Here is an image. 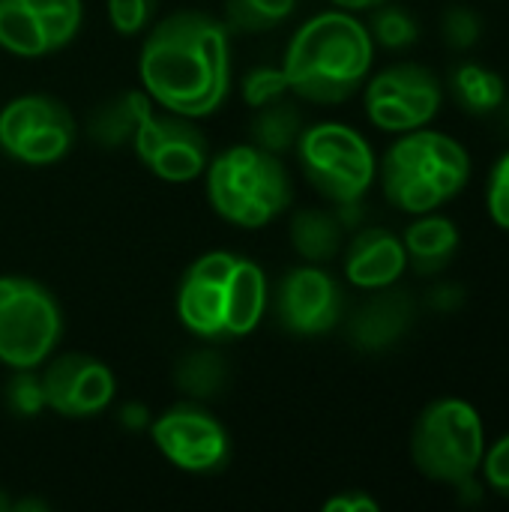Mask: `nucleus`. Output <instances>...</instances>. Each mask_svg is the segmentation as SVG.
Segmentation results:
<instances>
[{"label": "nucleus", "mask_w": 509, "mask_h": 512, "mask_svg": "<svg viewBox=\"0 0 509 512\" xmlns=\"http://www.w3.org/2000/svg\"><path fill=\"white\" fill-rule=\"evenodd\" d=\"M327 3L336 6V9H348V12H369L378 3H387V0H327Z\"/></svg>", "instance_id": "72a5a7b5"}, {"label": "nucleus", "mask_w": 509, "mask_h": 512, "mask_svg": "<svg viewBox=\"0 0 509 512\" xmlns=\"http://www.w3.org/2000/svg\"><path fill=\"white\" fill-rule=\"evenodd\" d=\"M288 237L300 261L306 264H330L345 249L342 219L321 207H300L291 216Z\"/></svg>", "instance_id": "6ab92c4d"}, {"label": "nucleus", "mask_w": 509, "mask_h": 512, "mask_svg": "<svg viewBox=\"0 0 509 512\" xmlns=\"http://www.w3.org/2000/svg\"><path fill=\"white\" fill-rule=\"evenodd\" d=\"M210 210L234 228H264L276 222L294 198L282 156L255 144H234L210 156L204 168Z\"/></svg>", "instance_id": "39448f33"}, {"label": "nucleus", "mask_w": 509, "mask_h": 512, "mask_svg": "<svg viewBox=\"0 0 509 512\" xmlns=\"http://www.w3.org/2000/svg\"><path fill=\"white\" fill-rule=\"evenodd\" d=\"M444 90L453 96V102L465 114H474V117L495 114L507 99V84H504L501 72H495L483 63H474V60L456 63L450 69Z\"/></svg>", "instance_id": "aec40b11"}, {"label": "nucleus", "mask_w": 509, "mask_h": 512, "mask_svg": "<svg viewBox=\"0 0 509 512\" xmlns=\"http://www.w3.org/2000/svg\"><path fill=\"white\" fill-rule=\"evenodd\" d=\"M129 144L153 177L174 186L204 177L210 162V141L198 129V120L165 111L153 99L144 102Z\"/></svg>", "instance_id": "9b49d317"}, {"label": "nucleus", "mask_w": 509, "mask_h": 512, "mask_svg": "<svg viewBox=\"0 0 509 512\" xmlns=\"http://www.w3.org/2000/svg\"><path fill=\"white\" fill-rule=\"evenodd\" d=\"M141 90L165 111L204 120L231 90V30L204 9H177L147 27L138 54Z\"/></svg>", "instance_id": "f257e3e1"}, {"label": "nucleus", "mask_w": 509, "mask_h": 512, "mask_svg": "<svg viewBox=\"0 0 509 512\" xmlns=\"http://www.w3.org/2000/svg\"><path fill=\"white\" fill-rule=\"evenodd\" d=\"M285 93H291V90H288L282 66H255L243 78V99L252 108H261V105H267V102H273V99H279Z\"/></svg>", "instance_id": "c85d7f7f"}, {"label": "nucleus", "mask_w": 509, "mask_h": 512, "mask_svg": "<svg viewBox=\"0 0 509 512\" xmlns=\"http://www.w3.org/2000/svg\"><path fill=\"white\" fill-rule=\"evenodd\" d=\"M279 66L291 96L315 105H342L372 75L375 42L357 12L333 6L294 30Z\"/></svg>", "instance_id": "7ed1b4c3"}, {"label": "nucleus", "mask_w": 509, "mask_h": 512, "mask_svg": "<svg viewBox=\"0 0 509 512\" xmlns=\"http://www.w3.org/2000/svg\"><path fill=\"white\" fill-rule=\"evenodd\" d=\"M75 141V114L57 96L21 93L0 108V150L21 165H57L72 153Z\"/></svg>", "instance_id": "1a4fd4ad"}, {"label": "nucleus", "mask_w": 509, "mask_h": 512, "mask_svg": "<svg viewBox=\"0 0 509 512\" xmlns=\"http://www.w3.org/2000/svg\"><path fill=\"white\" fill-rule=\"evenodd\" d=\"M147 99L150 96L144 90H126L117 99L99 105L90 114V138L96 144L108 147V150H114L120 144H129L132 132H135V123H138V114H141Z\"/></svg>", "instance_id": "5701e85b"}, {"label": "nucleus", "mask_w": 509, "mask_h": 512, "mask_svg": "<svg viewBox=\"0 0 509 512\" xmlns=\"http://www.w3.org/2000/svg\"><path fill=\"white\" fill-rule=\"evenodd\" d=\"M480 477L486 483L489 492L501 495L509 501V432L501 435L495 444L486 447L483 465H480Z\"/></svg>", "instance_id": "7c9ffc66"}, {"label": "nucleus", "mask_w": 509, "mask_h": 512, "mask_svg": "<svg viewBox=\"0 0 509 512\" xmlns=\"http://www.w3.org/2000/svg\"><path fill=\"white\" fill-rule=\"evenodd\" d=\"M486 447V423L477 405L462 396H441L429 402L411 429L414 468L426 480L450 489L480 477Z\"/></svg>", "instance_id": "423d86ee"}, {"label": "nucleus", "mask_w": 509, "mask_h": 512, "mask_svg": "<svg viewBox=\"0 0 509 512\" xmlns=\"http://www.w3.org/2000/svg\"><path fill=\"white\" fill-rule=\"evenodd\" d=\"M366 27H369V33H372L375 48L381 45V48H387V51H405V48H411V45L420 39L417 18H414L405 6H399V3H393V0L378 3L375 9H369Z\"/></svg>", "instance_id": "393cba45"}, {"label": "nucleus", "mask_w": 509, "mask_h": 512, "mask_svg": "<svg viewBox=\"0 0 509 512\" xmlns=\"http://www.w3.org/2000/svg\"><path fill=\"white\" fill-rule=\"evenodd\" d=\"M486 213L489 219L509 234V150L498 156L486 180Z\"/></svg>", "instance_id": "c756f323"}, {"label": "nucleus", "mask_w": 509, "mask_h": 512, "mask_svg": "<svg viewBox=\"0 0 509 512\" xmlns=\"http://www.w3.org/2000/svg\"><path fill=\"white\" fill-rule=\"evenodd\" d=\"M39 375L48 411L63 420H93L108 411L117 396V378L111 366L93 354H51L39 366Z\"/></svg>", "instance_id": "2eb2a0df"}, {"label": "nucleus", "mask_w": 509, "mask_h": 512, "mask_svg": "<svg viewBox=\"0 0 509 512\" xmlns=\"http://www.w3.org/2000/svg\"><path fill=\"white\" fill-rule=\"evenodd\" d=\"M381 504L366 489H345L324 501V512H378Z\"/></svg>", "instance_id": "2f4dec72"}, {"label": "nucleus", "mask_w": 509, "mask_h": 512, "mask_svg": "<svg viewBox=\"0 0 509 512\" xmlns=\"http://www.w3.org/2000/svg\"><path fill=\"white\" fill-rule=\"evenodd\" d=\"M84 0H0V48L39 60L63 51L81 30Z\"/></svg>", "instance_id": "4468645a"}, {"label": "nucleus", "mask_w": 509, "mask_h": 512, "mask_svg": "<svg viewBox=\"0 0 509 512\" xmlns=\"http://www.w3.org/2000/svg\"><path fill=\"white\" fill-rule=\"evenodd\" d=\"M12 507V501H9V495H6V489L0 486V512H6Z\"/></svg>", "instance_id": "f704fd0d"}, {"label": "nucleus", "mask_w": 509, "mask_h": 512, "mask_svg": "<svg viewBox=\"0 0 509 512\" xmlns=\"http://www.w3.org/2000/svg\"><path fill=\"white\" fill-rule=\"evenodd\" d=\"M120 420H123L129 429H147V426H150V414H147V408H141V405H123Z\"/></svg>", "instance_id": "473e14b6"}, {"label": "nucleus", "mask_w": 509, "mask_h": 512, "mask_svg": "<svg viewBox=\"0 0 509 512\" xmlns=\"http://www.w3.org/2000/svg\"><path fill=\"white\" fill-rule=\"evenodd\" d=\"M9 381L3 387V405L12 417L18 420H33L42 411H48L45 405V390H42V375L39 369H9Z\"/></svg>", "instance_id": "a878e982"}, {"label": "nucleus", "mask_w": 509, "mask_h": 512, "mask_svg": "<svg viewBox=\"0 0 509 512\" xmlns=\"http://www.w3.org/2000/svg\"><path fill=\"white\" fill-rule=\"evenodd\" d=\"M468 147L438 129H414L396 135L387 153L378 159V183L390 207L423 216L447 207L471 183Z\"/></svg>", "instance_id": "20e7f679"}, {"label": "nucleus", "mask_w": 509, "mask_h": 512, "mask_svg": "<svg viewBox=\"0 0 509 512\" xmlns=\"http://www.w3.org/2000/svg\"><path fill=\"white\" fill-rule=\"evenodd\" d=\"M147 429L162 459L183 474H216L231 459V435L204 402L183 399L150 420Z\"/></svg>", "instance_id": "f8f14e48"}, {"label": "nucleus", "mask_w": 509, "mask_h": 512, "mask_svg": "<svg viewBox=\"0 0 509 512\" xmlns=\"http://www.w3.org/2000/svg\"><path fill=\"white\" fill-rule=\"evenodd\" d=\"M159 0H108V21L114 33L132 39L141 36L156 18Z\"/></svg>", "instance_id": "bb28decb"}, {"label": "nucleus", "mask_w": 509, "mask_h": 512, "mask_svg": "<svg viewBox=\"0 0 509 512\" xmlns=\"http://www.w3.org/2000/svg\"><path fill=\"white\" fill-rule=\"evenodd\" d=\"M63 339L57 297L21 273L0 276V363L6 369H39Z\"/></svg>", "instance_id": "6e6552de"}, {"label": "nucleus", "mask_w": 509, "mask_h": 512, "mask_svg": "<svg viewBox=\"0 0 509 512\" xmlns=\"http://www.w3.org/2000/svg\"><path fill=\"white\" fill-rule=\"evenodd\" d=\"M402 243H405L408 267L417 276H438L459 255L462 234L450 216L435 210V213L414 216V222L402 231Z\"/></svg>", "instance_id": "a211bd4d"}, {"label": "nucleus", "mask_w": 509, "mask_h": 512, "mask_svg": "<svg viewBox=\"0 0 509 512\" xmlns=\"http://www.w3.org/2000/svg\"><path fill=\"white\" fill-rule=\"evenodd\" d=\"M276 324L297 339L333 333L345 318V288L324 264H300L285 270L270 297Z\"/></svg>", "instance_id": "ddd939ff"}, {"label": "nucleus", "mask_w": 509, "mask_h": 512, "mask_svg": "<svg viewBox=\"0 0 509 512\" xmlns=\"http://www.w3.org/2000/svg\"><path fill=\"white\" fill-rule=\"evenodd\" d=\"M417 318V303L408 291L384 288L369 291V297L348 318V342L363 354H384L396 348Z\"/></svg>", "instance_id": "f3484780"}, {"label": "nucleus", "mask_w": 509, "mask_h": 512, "mask_svg": "<svg viewBox=\"0 0 509 512\" xmlns=\"http://www.w3.org/2000/svg\"><path fill=\"white\" fill-rule=\"evenodd\" d=\"M171 381L186 399L210 402V399L222 396V390H225L228 363L216 348H210V342H204V345L180 354V360L171 369Z\"/></svg>", "instance_id": "412c9836"}, {"label": "nucleus", "mask_w": 509, "mask_h": 512, "mask_svg": "<svg viewBox=\"0 0 509 512\" xmlns=\"http://www.w3.org/2000/svg\"><path fill=\"white\" fill-rule=\"evenodd\" d=\"M342 270L345 279L366 294L399 285V279L408 270L402 234L384 225L360 228L342 249Z\"/></svg>", "instance_id": "dca6fc26"}, {"label": "nucleus", "mask_w": 509, "mask_h": 512, "mask_svg": "<svg viewBox=\"0 0 509 512\" xmlns=\"http://www.w3.org/2000/svg\"><path fill=\"white\" fill-rule=\"evenodd\" d=\"M303 114L300 108L285 96L255 108V117H252V144L273 153V156H285L294 150L300 132H303Z\"/></svg>", "instance_id": "4be33fe9"}, {"label": "nucleus", "mask_w": 509, "mask_h": 512, "mask_svg": "<svg viewBox=\"0 0 509 512\" xmlns=\"http://www.w3.org/2000/svg\"><path fill=\"white\" fill-rule=\"evenodd\" d=\"M270 306V282L258 261L213 249L195 258L180 276L174 312L186 333L219 345L258 330Z\"/></svg>", "instance_id": "f03ea898"}, {"label": "nucleus", "mask_w": 509, "mask_h": 512, "mask_svg": "<svg viewBox=\"0 0 509 512\" xmlns=\"http://www.w3.org/2000/svg\"><path fill=\"white\" fill-rule=\"evenodd\" d=\"M441 36L453 51H471L483 36V21L468 6H450L441 18Z\"/></svg>", "instance_id": "cd10ccee"}, {"label": "nucleus", "mask_w": 509, "mask_h": 512, "mask_svg": "<svg viewBox=\"0 0 509 512\" xmlns=\"http://www.w3.org/2000/svg\"><path fill=\"white\" fill-rule=\"evenodd\" d=\"M297 9V0H225V27L231 36H258L282 27Z\"/></svg>", "instance_id": "b1692460"}, {"label": "nucleus", "mask_w": 509, "mask_h": 512, "mask_svg": "<svg viewBox=\"0 0 509 512\" xmlns=\"http://www.w3.org/2000/svg\"><path fill=\"white\" fill-rule=\"evenodd\" d=\"M294 153L306 183L339 207L357 204L378 180V156L369 138L339 120L303 126Z\"/></svg>", "instance_id": "0eeeda50"}, {"label": "nucleus", "mask_w": 509, "mask_h": 512, "mask_svg": "<svg viewBox=\"0 0 509 512\" xmlns=\"http://www.w3.org/2000/svg\"><path fill=\"white\" fill-rule=\"evenodd\" d=\"M444 81L423 63H390L363 84V111L387 135L429 126L444 105Z\"/></svg>", "instance_id": "9d476101"}]
</instances>
